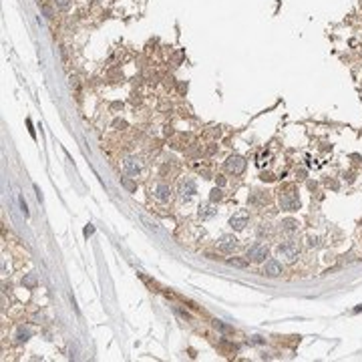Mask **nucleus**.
Segmentation results:
<instances>
[{"label":"nucleus","mask_w":362,"mask_h":362,"mask_svg":"<svg viewBox=\"0 0 362 362\" xmlns=\"http://www.w3.org/2000/svg\"><path fill=\"white\" fill-rule=\"evenodd\" d=\"M280 205H282V209H286V211H296L298 207H300V197H298V189H296V185H292V183H288V185H284L282 189H280Z\"/></svg>","instance_id":"nucleus-1"},{"label":"nucleus","mask_w":362,"mask_h":362,"mask_svg":"<svg viewBox=\"0 0 362 362\" xmlns=\"http://www.w3.org/2000/svg\"><path fill=\"white\" fill-rule=\"evenodd\" d=\"M278 255L284 260V262H296L298 258H300V244H298L296 240H288V242H284V244H280L278 246Z\"/></svg>","instance_id":"nucleus-2"},{"label":"nucleus","mask_w":362,"mask_h":362,"mask_svg":"<svg viewBox=\"0 0 362 362\" xmlns=\"http://www.w3.org/2000/svg\"><path fill=\"white\" fill-rule=\"evenodd\" d=\"M268 255H270V250H268V246L262 244V242H255V244H251V246L246 250V260L251 262V264H262V262H266Z\"/></svg>","instance_id":"nucleus-3"},{"label":"nucleus","mask_w":362,"mask_h":362,"mask_svg":"<svg viewBox=\"0 0 362 362\" xmlns=\"http://www.w3.org/2000/svg\"><path fill=\"white\" fill-rule=\"evenodd\" d=\"M246 165H248V161L242 155H229L225 161V169L233 175H242L246 171Z\"/></svg>","instance_id":"nucleus-4"},{"label":"nucleus","mask_w":362,"mask_h":362,"mask_svg":"<svg viewBox=\"0 0 362 362\" xmlns=\"http://www.w3.org/2000/svg\"><path fill=\"white\" fill-rule=\"evenodd\" d=\"M177 194H179L181 201H189L191 197H194V195L197 194V185H195V181H194V179H183V181L179 183Z\"/></svg>","instance_id":"nucleus-5"},{"label":"nucleus","mask_w":362,"mask_h":362,"mask_svg":"<svg viewBox=\"0 0 362 362\" xmlns=\"http://www.w3.org/2000/svg\"><path fill=\"white\" fill-rule=\"evenodd\" d=\"M153 197H155L157 201H161V203L169 201V199H171V185H169V183H163V181L155 183V187H153Z\"/></svg>","instance_id":"nucleus-6"},{"label":"nucleus","mask_w":362,"mask_h":362,"mask_svg":"<svg viewBox=\"0 0 362 362\" xmlns=\"http://www.w3.org/2000/svg\"><path fill=\"white\" fill-rule=\"evenodd\" d=\"M250 223V216L246 214V211H240V214H233L231 218H229V227L231 229H236V231H242V229H246V225Z\"/></svg>","instance_id":"nucleus-7"},{"label":"nucleus","mask_w":362,"mask_h":362,"mask_svg":"<svg viewBox=\"0 0 362 362\" xmlns=\"http://www.w3.org/2000/svg\"><path fill=\"white\" fill-rule=\"evenodd\" d=\"M218 248H220L222 253H233L238 248V240L233 236H222L220 242H218Z\"/></svg>","instance_id":"nucleus-8"},{"label":"nucleus","mask_w":362,"mask_h":362,"mask_svg":"<svg viewBox=\"0 0 362 362\" xmlns=\"http://www.w3.org/2000/svg\"><path fill=\"white\" fill-rule=\"evenodd\" d=\"M264 274L270 276V278H278V276L284 274V266L278 260H268L264 266Z\"/></svg>","instance_id":"nucleus-9"},{"label":"nucleus","mask_w":362,"mask_h":362,"mask_svg":"<svg viewBox=\"0 0 362 362\" xmlns=\"http://www.w3.org/2000/svg\"><path fill=\"white\" fill-rule=\"evenodd\" d=\"M123 171L127 175H139L141 173V163L135 157H125L123 159Z\"/></svg>","instance_id":"nucleus-10"},{"label":"nucleus","mask_w":362,"mask_h":362,"mask_svg":"<svg viewBox=\"0 0 362 362\" xmlns=\"http://www.w3.org/2000/svg\"><path fill=\"white\" fill-rule=\"evenodd\" d=\"M197 216H199V220H211V218H216L218 216V209L214 207V203H201L199 205V211H197Z\"/></svg>","instance_id":"nucleus-11"},{"label":"nucleus","mask_w":362,"mask_h":362,"mask_svg":"<svg viewBox=\"0 0 362 362\" xmlns=\"http://www.w3.org/2000/svg\"><path fill=\"white\" fill-rule=\"evenodd\" d=\"M280 227H282V231H284V233L292 236V233H296L298 229H300V222L294 220V218H286V220H282Z\"/></svg>","instance_id":"nucleus-12"},{"label":"nucleus","mask_w":362,"mask_h":362,"mask_svg":"<svg viewBox=\"0 0 362 362\" xmlns=\"http://www.w3.org/2000/svg\"><path fill=\"white\" fill-rule=\"evenodd\" d=\"M255 236H258L260 240H270L274 236V227L270 223H260L258 227H255Z\"/></svg>","instance_id":"nucleus-13"},{"label":"nucleus","mask_w":362,"mask_h":362,"mask_svg":"<svg viewBox=\"0 0 362 362\" xmlns=\"http://www.w3.org/2000/svg\"><path fill=\"white\" fill-rule=\"evenodd\" d=\"M268 201H270L268 191H253L251 197H250V203H251V205H264V203H268Z\"/></svg>","instance_id":"nucleus-14"},{"label":"nucleus","mask_w":362,"mask_h":362,"mask_svg":"<svg viewBox=\"0 0 362 362\" xmlns=\"http://www.w3.org/2000/svg\"><path fill=\"white\" fill-rule=\"evenodd\" d=\"M36 284H38L36 274H27L25 278H23V286H25V288H28V290H34V288H36Z\"/></svg>","instance_id":"nucleus-15"},{"label":"nucleus","mask_w":362,"mask_h":362,"mask_svg":"<svg viewBox=\"0 0 362 362\" xmlns=\"http://www.w3.org/2000/svg\"><path fill=\"white\" fill-rule=\"evenodd\" d=\"M222 199H223V191H222L220 187L211 189V194H209V201H211V203H218V201H222Z\"/></svg>","instance_id":"nucleus-16"},{"label":"nucleus","mask_w":362,"mask_h":362,"mask_svg":"<svg viewBox=\"0 0 362 362\" xmlns=\"http://www.w3.org/2000/svg\"><path fill=\"white\" fill-rule=\"evenodd\" d=\"M28 338H30V330L28 328H20L18 330V340H20V342H25V340H28Z\"/></svg>","instance_id":"nucleus-17"},{"label":"nucleus","mask_w":362,"mask_h":362,"mask_svg":"<svg viewBox=\"0 0 362 362\" xmlns=\"http://www.w3.org/2000/svg\"><path fill=\"white\" fill-rule=\"evenodd\" d=\"M55 6L60 10H67L71 6V0H55Z\"/></svg>","instance_id":"nucleus-18"},{"label":"nucleus","mask_w":362,"mask_h":362,"mask_svg":"<svg viewBox=\"0 0 362 362\" xmlns=\"http://www.w3.org/2000/svg\"><path fill=\"white\" fill-rule=\"evenodd\" d=\"M40 10H42V14H45L47 18H53V16H55L53 6H49V4H42V6H40Z\"/></svg>","instance_id":"nucleus-19"},{"label":"nucleus","mask_w":362,"mask_h":362,"mask_svg":"<svg viewBox=\"0 0 362 362\" xmlns=\"http://www.w3.org/2000/svg\"><path fill=\"white\" fill-rule=\"evenodd\" d=\"M308 246H310V248H320V238L310 236V238H308Z\"/></svg>","instance_id":"nucleus-20"},{"label":"nucleus","mask_w":362,"mask_h":362,"mask_svg":"<svg viewBox=\"0 0 362 362\" xmlns=\"http://www.w3.org/2000/svg\"><path fill=\"white\" fill-rule=\"evenodd\" d=\"M229 264H233L236 268H246L248 266V260H229Z\"/></svg>","instance_id":"nucleus-21"},{"label":"nucleus","mask_w":362,"mask_h":362,"mask_svg":"<svg viewBox=\"0 0 362 362\" xmlns=\"http://www.w3.org/2000/svg\"><path fill=\"white\" fill-rule=\"evenodd\" d=\"M20 209H23V214H25V218H28V207H27V201L20 197Z\"/></svg>","instance_id":"nucleus-22"},{"label":"nucleus","mask_w":362,"mask_h":362,"mask_svg":"<svg viewBox=\"0 0 362 362\" xmlns=\"http://www.w3.org/2000/svg\"><path fill=\"white\" fill-rule=\"evenodd\" d=\"M93 231H95V227H93V225H87V227H84V231H83V233L89 238V236H93Z\"/></svg>","instance_id":"nucleus-23"},{"label":"nucleus","mask_w":362,"mask_h":362,"mask_svg":"<svg viewBox=\"0 0 362 362\" xmlns=\"http://www.w3.org/2000/svg\"><path fill=\"white\" fill-rule=\"evenodd\" d=\"M123 185H125L127 189H129V191H133V189H135V185H133L131 181H127V179H123Z\"/></svg>","instance_id":"nucleus-24"},{"label":"nucleus","mask_w":362,"mask_h":362,"mask_svg":"<svg viewBox=\"0 0 362 362\" xmlns=\"http://www.w3.org/2000/svg\"><path fill=\"white\" fill-rule=\"evenodd\" d=\"M262 179H264V181H274L276 177H274L272 173H262Z\"/></svg>","instance_id":"nucleus-25"},{"label":"nucleus","mask_w":362,"mask_h":362,"mask_svg":"<svg viewBox=\"0 0 362 362\" xmlns=\"http://www.w3.org/2000/svg\"><path fill=\"white\" fill-rule=\"evenodd\" d=\"M216 181H218V185H220V187H223V185H225V179H223L222 175H218V177H216Z\"/></svg>","instance_id":"nucleus-26"}]
</instances>
